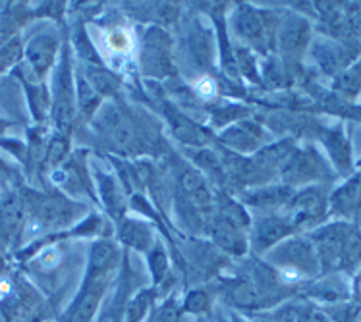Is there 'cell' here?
<instances>
[{
	"label": "cell",
	"mask_w": 361,
	"mask_h": 322,
	"mask_svg": "<svg viewBox=\"0 0 361 322\" xmlns=\"http://www.w3.org/2000/svg\"><path fill=\"white\" fill-rule=\"evenodd\" d=\"M22 224V205L16 199H8L0 205V237L10 240L18 234V228Z\"/></svg>",
	"instance_id": "16"
},
{
	"label": "cell",
	"mask_w": 361,
	"mask_h": 322,
	"mask_svg": "<svg viewBox=\"0 0 361 322\" xmlns=\"http://www.w3.org/2000/svg\"><path fill=\"white\" fill-rule=\"evenodd\" d=\"M319 140L329 153L336 176H352L354 174V154H352V143H350V135L344 130V124L340 122L331 128H324Z\"/></svg>",
	"instance_id": "6"
},
{
	"label": "cell",
	"mask_w": 361,
	"mask_h": 322,
	"mask_svg": "<svg viewBox=\"0 0 361 322\" xmlns=\"http://www.w3.org/2000/svg\"><path fill=\"white\" fill-rule=\"evenodd\" d=\"M180 185L184 190L185 197L190 199L197 211H211L213 206V197H211V191L207 187V183L203 182V178L193 172V170H184L182 178H180Z\"/></svg>",
	"instance_id": "10"
},
{
	"label": "cell",
	"mask_w": 361,
	"mask_h": 322,
	"mask_svg": "<svg viewBox=\"0 0 361 322\" xmlns=\"http://www.w3.org/2000/svg\"><path fill=\"white\" fill-rule=\"evenodd\" d=\"M54 49H56V43L52 37H37L33 39L27 47V56H30L31 64L37 70L39 73H43L47 68L51 66L52 56H54Z\"/></svg>",
	"instance_id": "14"
},
{
	"label": "cell",
	"mask_w": 361,
	"mask_h": 322,
	"mask_svg": "<svg viewBox=\"0 0 361 322\" xmlns=\"http://www.w3.org/2000/svg\"><path fill=\"white\" fill-rule=\"evenodd\" d=\"M276 39L281 47L284 64L290 72H294L302 64V58L311 41V25L302 16L290 14L279 22Z\"/></svg>",
	"instance_id": "4"
},
{
	"label": "cell",
	"mask_w": 361,
	"mask_h": 322,
	"mask_svg": "<svg viewBox=\"0 0 361 322\" xmlns=\"http://www.w3.org/2000/svg\"><path fill=\"white\" fill-rule=\"evenodd\" d=\"M33 211L39 222H44V224H64L74 216L72 205L59 197L39 199V203L33 205Z\"/></svg>",
	"instance_id": "11"
},
{
	"label": "cell",
	"mask_w": 361,
	"mask_h": 322,
	"mask_svg": "<svg viewBox=\"0 0 361 322\" xmlns=\"http://www.w3.org/2000/svg\"><path fill=\"white\" fill-rule=\"evenodd\" d=\"M238 30H240L243 37H247L251 43L259 44V49L265 52L267 47L273 44L279 27L271 30L269 27V20H267L265 16L247 8V12L238 20Z\"/></svg>",
	"instance_id": "9"
},
{
	"label": "cell",
	"mask_w": 361,
	"mask_h": 322,
	"mask_svg": "<svg viewBox=\"0 0 361 322\" xmlns=\"http://www.w3.org/2000/svg\"><path fill=\"white\" fill-rule=\"evenodd\" d=\"M329 214L344 222H355L361 214V172L329 193Z\"/></svg>",
	"instance_id": "8"
},
{
	"label": "cell",
	"mask_w": 361,
	"mask_h": 322,
	"mask_svg": "<svg viewBox=\"0 0 361 322\" xmlns=\"http://www.w3.org/2000/svg\"><path fill=\"white\" fill-rule=\"evenodd\" d=\"M334 93L346 101H352L361 93V56L346 72L334 78Z\"/></svg>",
	"instance_id": "13"
},
{
	"label": "cell",
	"mask_w": 361,
	"mask_h": 322,
	"mask_svg": "<svg viewBox=\"0 0 361 322\" xmlns=\"http://www.w3.org/2000/svg\"><path fill=\"white\" fill-rule=\"evenodd\" d=\"M323 271L355 268L361 264V232L354 222L336 220L324 224L311 234Z\"/></svg>",
	"instance_id": "1"
},
{
	"label": "cell",
	"mask_w": 361,
	"mask_h": 322,
	"mask_svg": "<svg viewBox=\"0 0 361 322\" xmlns=\"http://www.w3.org/2000/svg\"><path fill=\"white\" fill-rule=\"evenodd\" d=\"M276 261L286 266L290 274H315L319 271L317 251L307 237H294L288 240L281 249H276Z\"/></svg>",
	"instance_id": "7"
},
{
	"label": "cell",
	"mask_w": 361,
	"mask_h": 322,
	"mask_svg": "<svg viewBox=\"0 0 361 322\" xmlns=\"http://www.w3.org/2000/svg\"><path fill=\"white\" fill-rule=\"evenodd\" d=\"M313 56L317 60L321 72L336 78L360 58L361 49L340 39H324L313 44Z\"/></svg>",
	"instance_id": "5"
},
{
	"label": "cell",
	"mask_w": 361,
	"mask_h": 322,
	"mask_svg": "<svg viewBox=\"0 0 361 322\" xmlns=\"http://www.w3.org/2000/svg\"><path fill=\"white\" fill-rule=\"evenodd\" d=\"M355 295L361 297V274H360V278H357V284H355Z\"/></svg>",
	"instance_id": "19"
},
{
	"label": "cell",
	"mask_w": 361,
	"mask_h": 322,
	"mask_svg": "<svg viewBox=\"0 0 361 322\" xmlns=\"http://www.w3.org/2000/svg\"><path fill=\"white\" fill-rule=\"evenodd\" d=\"M298 230L286 216H269L261 220L257 226V242L259 247H271L276 242L284 240L286 235L295 234Z\"/></svg>",
	"instance_id": "12"
},
{
	"label": "cell",
	"mask_w": 361,
	"mask_h": 322,
	"mask_svg": "<svg viewBox=\"0 0 361 322\" xmlns=\"http://www.w3.org/2000/svg\"><path fill=\"white\" fill-rule=\"evenodd\" d=\"M354 224H355V226H357V228H360V232H361V214H360V216H357V220H355Z\"/></svg>",
	"instance_id": "20"
},
{
	"label": "cell",
	"mask_w": 361,
	"mask_h": 322,
	"mask_svg": "<svg viewBox=\"0 0 361 322\" xmlns=\"http://www.w3.org/2000/svg\"><path fill=\"white\" fill-rule=\"evenodd\" d=\"M282 180L288 187H307V185H317V183L332 182L336 174L331 168V164L324 161L321 153L313 145L295 147L294 153L284 162L281 168Z\"/></svg>",
	"instance_id": "2"
},
{
	"label": "cell",
	"mask_w": 361,
	"mask_h": 322,
	"mask_svg": "<svg viewBox=\"0 0 361 322\" xmlns=\"http://www.w3.org/2000/svg\"><path fill=\"white\" fill-rule=\"evenodd\" d=\"M228 137L230 145L242 147V149H255L259 145V141L263 137V133L259 130V125L247 124L245 128H236L226 135L224 133V140Z\"/></svg>",
	"instance_id": "17"
},
{
	"label": "cell",
	"mask_w": 361,
	"mask_h": 322,
	"mask_svg": "<svg viewBox=\"0 0 361 322\" xmlns=\"http://www.w3.org/2000/svg\"><path fill=\"white\" fill-rule=\"evenodd\" d=\"M213 235L216 242L221 243L224 249L232 251V253H243V237L240 230L234 224H230L228 220L216 218L213 224Z\"/></svg>",
	"instance_id": "15"
},
{
	"label": "cell",
	"mask_w": 361,
	"mask_h": 322,
	"mask_svg": "<svg viewBox=\"0 0 361 322\" xmlns=\"http://www.w3.org/2000/svg\"><path fill=\"white\" fill-rule=\"evenodd\" d=\"M109 43L114 51L124 52L128 51V47H130V37L126 35L122 30H114L111 31V35H109Z\"/></svg>",
	"instance_id": "18"
},
{
	"label": "cell",
	"mask_w": 361,
	"mask_h": 322,
	"mask_svg": "<svg viewBox=\"0 0 361 322\" xmlns=\"http://www.w3.org/2000/svg\"><path fill=\"white\" fill-rule=\"evenodd\" d=\"M284 209L286 218L294 224L295 230L315 228L329 218V191L323 183L307 185L294 193Z\"/></svg>",
	"instance_id": "3"
}]
</instances>
